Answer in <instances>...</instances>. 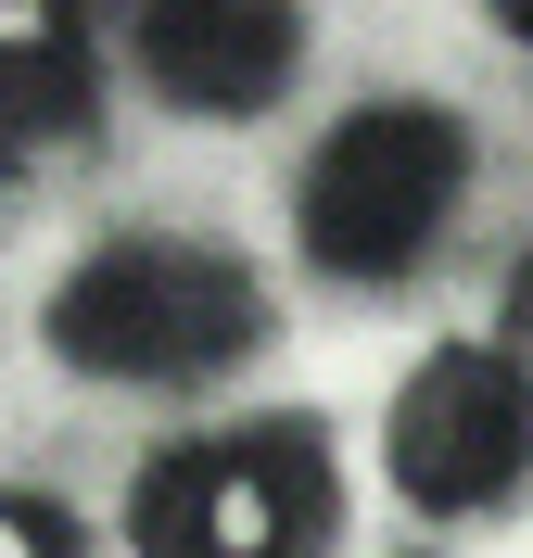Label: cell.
I'll list each match as a JSON object with an SVG mask.
<instances>
[{
    "label": "cell",
    "instance_id": "7",
    "mask_svg": "<svg viewBox=\"0 0 533 558\" xmlns=\"http://www.w3.org/2000/svg\"><path fill=\"white\" fill-rule=\"evenodd\" d=\"M13 558H64V533H51V508H13Z\"/></svg>",
    "mask_w": 533,
    "mask_h": 558
},
{
    "label": "cell",
    "instance_id": "3",
    "mask_svg": "<svg viewBox=\"0 0 533 558\" xmlns=\"http://www.w3.org/2000/svg\"><path fill=\"white\" fill-rule=\"evenodd\" d=\"M330 521V457L318 432H216V445H178L141 470L128 495V533L141 558H305Z\"/></svg>",
    "mask_w": 533,
    "mask_h": 558
},
{
    "label": "cell",
    "instance_id": "4",
    "mask_svg": "<svg viewBox=\"0 0 533 558\" xmlns=\"http://www.w3.org/2000/svg\"><path fill=\"white\" fill-rule=\"evenodd\" d=\"M381 457H393V483L420 495V508H445V521H458V508H496L533 470V381L508 355H483V343L432 355L420 381L393 393Z\"/></svg>",
    "mask_w": 533,
    "mask_h": 558
},
{
    "label": "cell",
    "instance_id": "1",
    "mask_svg": "<svg viewBox=\"0 0 533 558\" xmlns=\"http://www.w3.org/2000/svg\"><path fill=\"white\" fill-rule=\"evenodd\" d=\"M267 330L254 279L204 242H114L51 292V343L102 381H204Z\"/></svg>",
    "mask_w": 533,
    "mask_h": 558
},
{
    "label": "cell",
    "instance_id": "8",
    "mask_svg": "<svg viewBox=\"0 0 533 558\" xmlns=\"http://www.w3.org/2000/svg\"><path fill=\"white\" fill-rule=\"evenodd\" d=\"M483 13H496V26H508V38H533V0H483Z\"/></svg>",
    "mask_w": 533,
    "mask_h": 558
},
{
    "label": "cell",
    "instance_id": "6",
    "mask_svg": "<svg viewBox=\"0 0 533 558\" xmlns=\"http://www.w3.org/2000/svg\"><path fill=\"white\" fill-rule=\"evenodd\" d=\"M76 114H89V76H76V26H64V0H13V128H51L64 140Z\"/></svg>",
    "mask_w": 533,
    "mask_h": 558
},
{
    "label": "cell",
    "instance_id": "2",
    "mask_svg": "<svg viewBox=\"0 0 533 558\" xmlns=\"http://www.w3.org/2000/svg\"><path fill=\"white\" fill-rule=\"evenodd\" d=\"M470 178V140L458 114L432 102H368L343 114V128L318 140V166H305V254H318L330 279H407L432 254V229H445V204H458Z\"/></svg>",
    "mask_w": 533,
    "mask_h": 558
},
{
    "label": "cell",
    "instance_id": "5",
    "mask_svg": "<svg viewBox=\"0 0 533 558\" xmlns=\"http://www.w3.org/2000/svg\"><path fill=\"white\" fill-rule=\"evenodd\" d=\"M141 76L191 114H254L292 76V0H141Z\"/></svg>",
    "mask_w": 533,
    "mask_h": 558
}]
</instances>
